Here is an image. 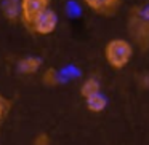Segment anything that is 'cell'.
I'll return each instance as SVG.
<instances>
[{
	"mask_svg": "<svg viewBox=\"0 0 149 145\" xmlns=\"http://www.w3.org/2000/svg\"><path fill=\"white\" fill-rule=\"evenodd\" d=\"M82 2L91 13L106 18L114 16L122 5V0H82Z\"/></svg>",
	"mask_w": 149,
	"mask_h": 145,
	"instance_id": "obj_5",
	"label": "cell"
},
{
	"mask_svg": "<svg viewBox=\"0 0 149 145\" xmlns=\"http://www.w3.org/2000/svg\"><path fill=\"white\" fill-rule=\"evenodd\" d=\"M103 54H104L106 64L112 70H123L133 59L135 45L130 42V38L116 37V38H111L104 45Z\"/></svg>",
	"mask_w": 149,
	"mask_h": 145,
	"instance_id": "obj_1",
	"label": "cell"
},
{
	"mask_svg": "<svg viewBox=\"0 0 149 145\" xmlns=\"http://www.w3.org/2000/svg\"><path fill=\"white\" fill-rule=\"evenodd\" d=\"M127 32L133 45L141 51L149 49V19L143 14L141 7H133L127 18Z\"/></svg>",
	"mask_w": 149,
	"mask_h": 145,
	"instance_id": "obj_2",
	"label": "cell"
},
{
	"mask_svg": "<svg viewBox=\"0 0 149 145\" xmlns=\"http://www.w3.org/2000/svg\"><path fill=\"white\" fill-rule=\"evenodd\" d=\"M141 8H143V14L149 19V5H148V7H141Z\"/></svg>",
	"mask_w": 149,
	"mask_h": 145,
	"instance_id": "obj_14",
	"label": "cell"
},
{
	"mask_svg": "<svg viewBox=\"0 0 149 145\" xmlns=\"http://www.w3.org/2000/svg\"><path fill=\"white\" fill-rule=\"evenodd\" d=\"M138 85L141 88H144V89H149V72L139 75L138 77Z\"/></svg>",
	"mask_w": 149,
	"mask_h": 145,
	"instance_id": "obj_13",
	"label": "cell"
},
{
	"mask_svg": "<svg viewBox=\"0 0 149 145\" xmlns=\"http://www.w3.org/2000/svg\"><path fill=\"white\" fill-rule=\"evenodd\" d=\"M32 145H52V139L47 132H39V134L34 137Z\"/></svg>",
	"mask_w": 149,
	"mask_h": 145,
	"instance_id": "obj_12",
	"label": "cell"
},
{
	"mask_svg": "<svg viewBox=\"0 0 149 145\" xmlns=\"http://www.w3.org/2000/svg\"><path fill=\"white\" fill-rule=\"evenodd\" d=\"M79 93H80L82 99H88V97L95 96V94L101 93V83L96 77H88L82 81L80 88H79Z\"/></svg>",
	"mask_w": 149,
	"mask_h": 145,
	"instance_id": "obj_8",
	"label": "cell"
},
{
	"mask_svg": "<svg viewBox=\"0 0 149 145\" xmlns=\"http://www.w3.org/2000/svg\"><path fill=\"white\" fill-rule=\"evenodd\" d=\"M58 23H59V18L58 13L52 8H48L47 11H43L36 21L34 24L31 26V32H34L36 35L40 37H47V35H52L56 29H58Z\"/></svg>",
	"mask_w": 149,
	"mask_h": 145,
	"instance_id": "obj_4",
	"label": "cell"
},
{
	"mask_svg": "<svg viewBox=\"0 0 149 145\" xmlns=\"http://www.w3.org/2000/svg\"><path fill=\"white\" fill-rule=\"evenodd\" d=\"M85 107H87V110L91 113H103L107 107V99L104 97L103 93H98V94H95V96L85 99Z\"/></svg>",
	"mask_w": 149,
	"mask_h": 145,
	"instance_id": "obj_9",
	"label": "cell"
},
{
	"mask_svg": "<svg viewBox=\"0 0 149 145\" xmlns=\"http://www.w3.org/2000/svg\"><path fill=\"white\" fill-rule=\"evenodd\" d=\"M2 14L7 21H21V0H2Z\"/></svg>",
	"mask_w": 149,
	"mask_h": 145,
	"instance_id": "obj_7",
	"label": "cell"
},
{
	"mask_svg": "<svg viewBox=\"0 0 149 145\" xmlns=\"http://www.w3.org/2000/svg\"><path fill=\"white\" fill-rule=\"evenodd\" d=\"M16 69L21 75H36L42 69V59L37 56H24L16 62Z\"/></svg>",
	"mask_w": 149,
	"mask_h": 145,
	"instance_id": "obj_6",
	"label": "cell"
},
{
	"mask_svg": "<svg viewBox=\"0 0 149 145\" xmlns=\"http://www.w3.org/2000/svg\"><path fill=\"white\" fill-rule=\"evenodd\" d=\"M52 5V0H21V23L31 29L34 21L47 11Z\"/></svg>",
	"mask_w": 149,
	"mask_h": 145,
	"instance_id": "obj_3",
	"label": "cell"
},
{
	"mask_svg": "<svg viewBox=\"0 0 149 145\" xmlns=\"http://www.w3.org/2000/svg\"><path fill=\"white\" fill-rule=\"evenodd\" d=\"M42 83L45 86H56L59 83V74L55 67H48L42 74Z\"/></svg>",
	"mask_w": 149,
	"mask_h": 145,
	"instance_id": "obj_10",
	"label": "cell"
},
{
	"mask_svg": "<svg viewBox=\"0 0 149 145\" xmlns=\"http://www.w3.org/2000/svg\"><path fill=\"white\" fill-rule=\"evenodd\" d=\"M10 109H11L10 100H8L3 94L0 93V123L5 120V116H7V113L10 112Z\"/></svg>",
	"mask_w": 149,
	"mask_h": 145,
	"instance_id": "obj_11",
	"label": "cell"
}]
</instances>
